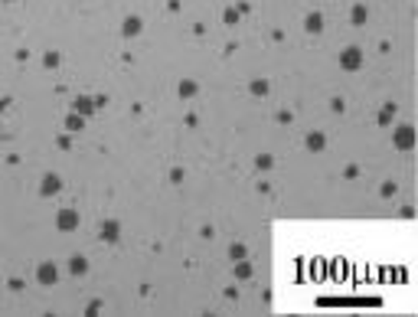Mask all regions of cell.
Listing matches in <instances>:
<instances>
[{
    "instance_id": "cell-1",
    "label": "cell",
    "mask_w": 418,
    "mask_h": 317,
    "mask_svg": "<svg viewBox=\"0 0 418 317\" xmlns=\"http://www.w3.org/2000/svg\"><path fill=\"white\" fill-rule=\"evenodd\" d=\"M343 66H346V69H356V66H359V52H356V49H346Z\"/></svg>"
},
{
    "instance_id": "cell-2",
    "label": "cell",
    "mask_w": 418,
    "mask_h": 317,
    "mask_svg": "<svg viewBox=\"0 0 418 317\" xmlns=\"http://www.w3.org/2000/svg\"><path fill=\"white\" fill-rule=\"evenodd\" d=\"M399 144L405 147V144H412V134H408V128H402V134H399Z\"/></svg>"
}]
</instances>
